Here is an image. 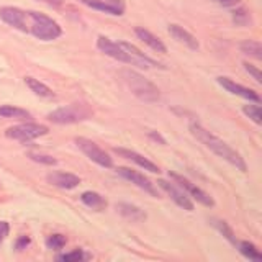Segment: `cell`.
I'll return each mask as SVG.
<instances>
[{
    "label": "cell",
    "instance_id": "cell-1",
    "mask_svg": "<svg viewBox=\"0 0 262 262\" xmlns=\"http://www.w3.org/2000/svg\"><path fill=\"white\" fill-rule=\"evenodd\" d=\"M190 133L199 139L202 144H205L210 151L215 152L218 158L228 161L231 166H234L236 169H239L241 172L248 170V166H246L244 159L241 158V154L234 151L231 146H228L223 139H220L218 136H215L213 133H210L208 129H205L200 123H190Z\"/></svg>",
    "mask_w": 262,
    "mask_h": 262
},
{
    "label": "cell",
    "instance_id": "cell-2",
    "mask_svg": "<svg viewBox=\"0 0 262 262\" xmlns=\"http://www.w3.org/2000/svg\"><path fill=\"white\" fill-rule=\"evenodd\" d=\"M121 77L126 82V85L129 87L131 92H133L139 100L147 102V103H154L159 100V97H161L159 89L156 87L152 82L147 80L144 76H141V74H138L131 69H125V71H121Z\"/></svg>",
    "mask_w": 262,
    "mask_h": 262
},
{
    "label": "cell",
    "instance_id": "cell-3",
    "mask_svg": "<svg viewBox=\"0 0 262 262\" xmlns=\"http://www.w3.org/2000/svg\"><path fill=\"white\" fill-rule=\"evenodd\" d=\"M28 13V18L31 20V25L28 31H31L38 39H43V41H53L56 38L61 36V27L57 25V21H54L53 18L43 15V13H38V12H27Z\"/></svg>",
    "mask_w": 262,
    "mask_h": 262
},
{
    "label": "cell",
    "instance_id": "cell-4",
    "mask_svg": "<svg viewBox=\"0 0 262 262\" xmlns=\"http://www.w3.org/2000/svg\"><path fill=\"white\" fill-rule=\"evenodd\" d=\"M48 128L45 125H38V123H23V125H16L7 129V136L16 139V141L27 143L31 139H36L39 136L48 135Z\"/></svg>",
    "mask_w": 262,
    "mask_h": 262
},
{
    "label": "cell",
    "instance_id": "cell-5",
    "mask_svg": "<svg viewBox=\"0 0 262 262\" xmlns=\"http://www.w3.org/2000/svg\"><path fill=\"white\" fill-rule=\"evenodd\" d=\"M76 144L90 161H94L95 164H98V166H102V167L113 166V161L110 156L106 154L102 147H98L94 141H90L87 138H76Z\"/></svg>",
    "mask_w": 262,
    "mask_h": 262
},
{
    "label": "cell",
    "instance_id": "cell-6",
    "mask_svg": "<svg viewBox=\"0 0 262 262\" xmlns=\"http://www.w3.org/2000/svg\"><path fill=\"white\" fill-rule=\"evenodd\" d=\"M89 117V112L82 110V106L79 105H69V106H62V108H57L56 112L49 113L48 118L53 123L57 125H69V123H77L80 120H84Z\"/></svg>",
    "mask_w": 262,
    "mask_h": 262
},
{
    "label": "cell",
    "instance_id": "cell-7",
    "mask_svg": "<svg viewBox=\"0 0 262 262\" xmlns=\"http://www.w3.org/2000/svg\"><path fill=\"white\" fill-rule=\"evenodd\" d=\"M169 176H170V179H174L176 182L179 184V187H180V188H184V190L188 193V196H192L193 200H196L199 203L205 205V207H213V205H215V200H213L207 192H203L202 188H199L196 185H193L188 179H185V177H182V176L176 174V172H170Z\"/></svg>",
    "mask_w": 262,
    "mask_h": 262
},
{
    "label": "cell",
    "instance_id": "cell-8",
    "mask_svg": "<svg viewBox=\"0 0 262 262\" xmlns=\"http://www.w3.org/2000/svg\"><path fill=\"white\" fill-rule=\"evenodd\" d=\"M0 18H2L5 23H8L10 27L21 30V31H28V13L20 10V8L15 7H2L0 8Z\"/></svg>",
    "mask_w": 262,
    "mask_h": 262
},
{
    "label": "cell",
    "instance_id": "cell-9",
    "mask_svg": "<svg viewBox=\"0 0 262 262\" xmlns=\"http://www.w3.org/2000/svg\"><path fill=\"white\" fill-rule=\"evenodd\" d=\"M117 172L121 177H125L126 180H129L131 184H135L136 187L143 188L144 192L151 193L152 196H158V190H156L154 184L147 177H144L143 174H139L138 170H133V169H129V167H118Z\"/></svg>",
    "mask_w": 262,
    "mask_h": 262
},
{
    "label": "cell",
    "instance_id": "cell-10",
    "mask_svg": "<svg viewBox=\"0 0 262 262\" xmlns=\"http://www.w3.org/2000/svg\"><path fill=\"white\" fill-rule=\"evenodd\" d=\"M97 48L100 49L102 53H105L106 56L113 57V59L121 61V62H126L131 64V57L128 56V53L120 46V43H113L112 39L105 38V36H98L97 39Z\"/></svg>",
    "mask_w": 262,
    "mask_h": 262
},
{
    "label": "cell",
    "instance_id": "cell-11",
    "mask_svg": "<svg viewBox=\"0 0 262 262\" xmlns=\"http://www.w3.org/2000/svg\"><path fill=\"white\" fill-rule=\"evenodd\" d=\"M158 184H159V187L162 188V190L166 192V193L170 196V199L179 205L180 208H184V210H187V211H193V203H192L190 199H188V195H187V193L180 192L174 184L167 182V180H159Z\"/></svg>",
    "mask_w": 262,
    "mask_h": 262
},
{
    "label": "cell",
    "instance_id": "cell-12",
    "mask_svg": "<svg viewBox=\"0 0 262 262\" xmlns=\"http://www.w3.org/2000/svg\"><path fill=\"white\" fill-rule=\"evenodd\" d=\"M216 80H218V84H220L221 87L228 90V92H231V94H234V95H239V97H243V98H248V100L256 102V103L260 102V97H259L256 92H254L252 89H248V87H244V85L236 84V82H233L231 79H228V77H218Z\"/></svg>",
    "mask_w": 262,
    "mask_h": 262
},
{
    "label": "cell",
    "instance_id": "cell-13",
    "mask_svg": "<svg viewBox=\"0 0 262 262\" xmlns=\"http://www.w3.org/2000/svg\"><path fill=\"white\" fill-rule=\"evenodd\" d=\"M46 179L51 185L64 188V190L76 188L80 184V179L74 174H69V172H51V174H48Z\"/></svg>",
    "mask_w": 262,
    "mask_h": 262
},
{
    "label": "cell",
    "instance_id": "cell-14",
    "mask_svg": "<svg viewBox=\"0 0 262 262\" xmlns=\"http://www.w3.org/2000/svg\"><path fill=\"white\" fill-rule=\"evenodd\" d=\"M120 46L128 53V56L131 57V64H133V66H138V68H144V69L151 68V66H158V68H162L161 64L154 62L147 56H144L135 45H129V43H126V41H121Z\"/></svg>",
    "mask_w": 262,
    "mask_h": 262
},
{
    "label": "cell",
    "instance_id": "cell-15",
    "mask_svg": "<svg viewBox=\"0 0 262 262\" xmlns=\"http://www.w3.org/2000/svg\"><path fill=\"white\" fill-rule=\"evenodd\" d=\"M80 2L90 8H95V10L110 15H123V10H125V7H123L120 0H80Z\"/></svg>",
    "mask_w": 262,
    "mask_h": 262
},
{
    "label": "cell",
    "instance_id": "cell-16",
    "mask_svg": "<svg viewBox=\"0 0 262 262\" xmlns=\"http://www.w3.org/2000/svg\"><path fill=\"white\" fill-rule=\"evenodd\" d=\"M117 154H120L121 158H125V159H129V161H133L135 164H138L139 167H143L144 170H149V172H159V167L156 166L154 162H151L149 159H146L144 156L141 154H138L136 151H131V149H125V147H115L113 149Z\"/></svg>",
    "mask_w": 262,
    "mask_h": 262
},
{
    "label": "cell",
    "instance_id": "cell-17",
    "mask_svg": "<svg viewBox=\"0 0 262 262\" xmlns=\"http://www.w3.org/2000/svg\"><path fill=\"white\" fill-rule=\"evenodd\" d=\"M135 33H136V36L141 39L144 45H147L151 49H154L156 53H161V54H166L167 53L166 45H164L158 36H154L149 30H146V28H136Z\"/></svg>",
    "mask_w": 262,
    "mask_h": 262
},
{
    "label": "cell",
    "instance_id": "cell-18",
    "mask_svg": "<svg viewBox=\"0 0 262 262\" xmlns=\"http://www.w3.org/2000/svg\"><path fill=\"white\" fill-rule=\"evenodd\" d=\"M169 33L179 41V43H184L190 49H199V41H196V38L192 33L184 30L182 27H179V25H169Z\"/></svg>",
    "mask_w": 262,
    "mask_h": 262
},
{
    "label": "cell",
    "instance_id": "cell-19",
    "mask_svg": "<svg viewBox=\"0 0 262 262\" xmlns=\"http://www.w3.org/2000/svg\"><path fill=\"white\" fill-rule=\"evenodd\" d=\"M80 200L84 205H87L89 208L97 210V211H102V210H105L106 207H108L106 200L97 192H84L80 195Z\"/></svg>",
    "mask_w": 262,
    "mask_h": 262
},
{
    "label": "cell",
    "instance_id": "cell-20",
    "mask_svg": "<svg viewBox=\"0 0 262 262\" xmlns=\"http://www.w3.org/2000/svg\"><path fill=\"white\" fill-rule=\"evenodd\" d=\"M25 84L30 87L31 92H35L38 97H45V98H51L54 97V92L48 85H45L43 82H39L38 79L33 77H25Z\"/></svg>",
    "mask_w": 262,
    "mask_h": 262
},
{
    "label": "cell",
    "instance_id": "cell-21",
    "mask_svg": "<svg viewBox=\"0 0 262 262\" xmlns=\"http://www.w3.org/2000/svg\"><path fill=\"white\" fill-rule=\"evenodd\" d=\"M118 210L120 213L125 218L131 220V221H141L146 220V213L143 210H139L135 205H129V203H120L118 205Z\"/></svg>",
    "mask_w": 262,
    "mask_h": 262
},
{
    "label": "cell",
    "instance_id": "cell-22",
    "mask_svg": "<svg viewBox=\"0 0 262 262\" xmlns=\"http://www.w3.org/2000/svg\"><path fill=\"white\" fill-rule=\"evenodd\" d=\"M0 117L5 118H30V113L23 108H16L12 105H2L0 106Z\"/></svg>",
    "mask_w": 262,
    "mask_h": 262
},
{
    "label": "cell",
    "instance_id": "cell-23",
    "mask_svg": "<svg viewBox=\"0 0 262 262\" xmlns=\"http://www.w3.org/2000/svg\"><path fill=\"white\" fill-rule=\"evenodd\" d=\"M241 51L244 54L256 57V59H262V46L259 41H252V39L244 41V43H241Z\"/></svg>",
    "mask_w": 262,
    "mask_h": 262
},
{
    "label": "cell",
    "instance_id": "cell-24",
    "mask_svg": "<svg viewBox=\"0 0 262 262\" xmlns=\"http://www.w3.org/2000/svg\"><path fill=\"white\" fill-rule=\"evenodd\" d=\"M237 246H239V251H241L243 256H246L251 260H262V254L259 252V249L252 243L243 241V243H237Z\"/></svg>",
    "mask_w": 262,
    "mask_h": 262
},
{
    "label": "cell",
    "instance_id": "cell-25",
    "mask_svg": "<svg viewBox=\"0 0 262 262\" xmlns=\"http://www.w3.org/2000/svg\"><path fill=\"white\" fill-rule=\"evenodd\" d=\"M211 225L215 226V228L218 229V231H220L221 234H223L229 243H233L234 246L237 244L236 236H234V233H233V229L228 226L226 221H221V220H211Z\"/></svg>",
    "mask_w": 262,
    "mask_h": 262
},
{
    "label": "cell",
    "instance_id": "cell-26",
    "mask_svg": "<svg viewBox=\"0 0 262 262\" xmlns=\"http://www.w3.org/2000/svg\"><path fill=\"white\" fill-rule=\"evenodd\" d=\"M243 112L248 115V117L256 123V125H260L262 123V115H260V106L259 105H244Z\"/></svg>",
    "mask_w": 262,
    "mask_h": 262
},
{
    "label": "cell",
    "instance_id": "cell-27",
    "mask_svg": "<svg viewBox=\"0 0 262 262\" xmlns=\"http://www.w3.org/2000/svg\"><path fill=\"white\" fill-rule=\"evenodd\" d=\"M46 246L53 251H59L66 246V237L62 234H53L46 239Z\"/></svg>",
    "mask_w": 262,
    "mask_h": 262
},
{
    "label": "cell",
    "instance_id": "cell-28",
    "mask_svg": "<svg viewBox=\"0 0 262 262\" xmlns=\"http://www.w3.org/2000/svg\"><path fill=\"white\" fill-rule=\"evenodd\" d=\"M57 259L59 260H84V259H87V256L84 252H82L80 249H76V251H72V252H68V254H62V256H57Z\"/></svg>",
    "mask_w": 262,
    "mask_h": 262
},
{
    "label": "cell",
    "instance_id": "cell-29",
    "mask_svg": "<svg viewBox=\"0 0 262 262\" xmlns=\"http://www.w3.org/2000/svg\"><path fill=\"white\" fill-rule=\"evenodd\" d=\"M30 158H31L33 161H36V162L48 164V166H54V164L57 162L54 158H51V156H45V154H35V152H30Z\"/></svg>",
    "mask_w": 262,
    "mask_h": 262
},
{
    "label": "cell",
    "instance_id": "cell-30",
    "mask_svg": "<svg viewBox=\"0 0 262 262\" xmlns=\"http://www.w3.org/2000/svg\"><path fill=\"white\" fill-rule=\"evenodd\" d=\"M233 18L237 25H246L249 21V15L246 13V10H243V8H239V10H236L233 13Z\"/></svg>",
    "mask_w": 262,
    "mask_h": 262
},
{
    "label": "cell",
    "instance_id": "cell-31",
    "mask_svg": "<svg viewBox=\"0 0 262 262\" xmlns=\"http://www.w3.org/2000/svg\"><path fill=\"white\" fill-rule=\"evenodd\" d=\"M243 66H244V69L248 71L254 79H256V82H259V84H260V82H262V74H260V71L256 69V68H254V66L249 64V62H243Z\"/></svg>",
    "mask_w": 262,
    "mask_h": 262
},
{
    "label": "cell",
    "instance_id": "cell-32",
    "mask_svg": "<svg viewBox=\"0 0 262 262\" xmlns=\"http://www.w3.org/2000/svg\"><path fill=\"white\" fill-rule=\"evenodd\" d=\"M30 244V237H27V236H21L18 241H16V249H25L27 246Z\"/></svg>",
    "mask_w": 262,
    "mask_h": 262
},
{
    "label": "cell",
    "instance_id": "cell-33",
    "mask_svg": "<svg viewBox=\"0 0 262 262\" xmlns=\"http://www.w3.org/2000/svg\"><path fill=\"white\" fill-rule=\"evenodd\" d=\"M8 234V225L4 223V221H0V241H4V237Z\"/></svg>",
    "mask_w": 262,
    "mask_h": 262
},
{
    "label": "cell",
    "instance_id": "cell-34",
    "mask_svg": "<svg viewBox=\"0 0 262 262\" xmlns=\"http://www.w3.org/2000/svg\"><path fill=\"white\" fill-rule=\"evenodd\" d=\"M216 2L220 5H223V7H233V5H237L241 2V0H216Z\"/></svg>",
    "mask_w": 262,
    "mask_h": 262
},
{
    "label": "cell",
    "instance_id": "cell-35",
    "mask_svg": "<svg viewBox=\"0 0 262 262\" xmlns=\"http://www.w3.org/2000/svg\"><path fill=\"white\" fill-rule=\"evenodd\" d=\"M43 2L49 4V5H61L62 0H43Z\"/></svg>",
    "mask_w": 262,
    "mask_h": 262
}]
</instances>
